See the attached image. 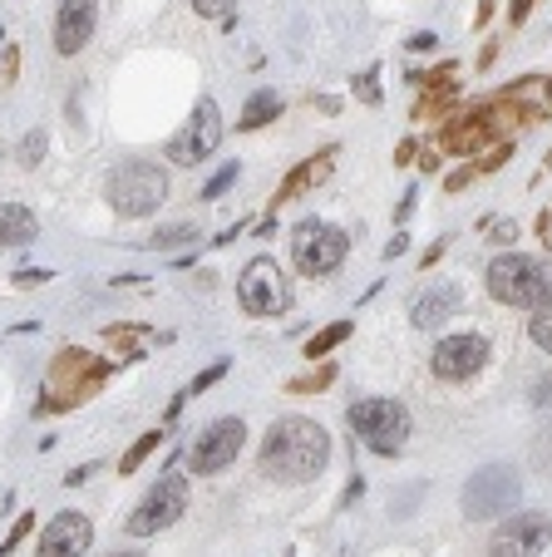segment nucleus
Wrapping results in <instances>:
<instances>
[{"label": "nucleus", "instance_id": "dca6fc26", "mask_svg": "<svg viewBox=\"0 0 552 557\" xmlns=\"http://www.w3.org/2000/svg\"><path fill=\"white\" fill-rule=\"evenodd\" d=\"M40 237V218L25 202H0V247H30Z\"/></svg>", "mask_w": 552, "mask_h": 557}, {"label": "nucleus", "instance_id": "20e7f679", "mask_svg": "<svg viewBox=\"0 0 552 557\" xmlns=\"http://www.w3.org/2000/svg\"><path fill=\"white\" fill-rule=\"evenodd\" d=\"M345 424L355 430V440H360L365 449H376V454H400L409 440V410L400 400H380V395L355 400L351 410H345Z\"/></svg>", "mask_w": 552, "mask_h": 557}, {"label": "nucleus", "instance_id": "6ab92c4d", "mask_svg": "<svg viewBox=\"0 0 552 557\" xmlns=\"http://www.w3.org/2000/svg\"><path fill=\"white\" fill-rule=\"evenodd\" d=\"M193 237H198V227H188V222H177V227H163V232H158V237H154L148 247H154V252H177V247H188Z\"/></svg>", "mask_w": 552, "mask_h": 557}, {"label": "nucleus", "instance_id": "9b49d317", "mask_svg": "<svg viewBox=\"0 0 552 557\" xmlns=\"http://www.w3.org/2000/svg\"><path fill=\"white\" fill-rule=\"evenodd\" d=\"M429 366H434V375L449 380V385L474 380L483 366H489V341L483 336H444L434 346V356H429Z\"/></svg>", "mask_w": 552, "mask_h": 557}, {"label": "nucleus", "instance_id": "4be33fe9", "mask_svg": "<svg viewBox=\"0 0 552 557\" xmlns=\"http://www.w3.org/2000/svg\"><path fill=\"white\" fill-rule=\"evenodd\" d=\"M193 11H198V15H208V21L232 25V15H237V0H193Z\"/></svg>", "mask_w": 552, "mask_h": 557}, {"label": "nucleus", "instance_id": "f257e3e1", "mask_svg": "<svg viewBox=\"0 0 552 557\" xmlns=\"http://www.w3.org/2000/svg\"><path fill=\"white\" fill-rule=\"evenodd\" d=\"M331 463V434L306 414H286L271 420L267 440H261V473L271 484H311Z\"/></svg>", "mask_w": 552, "mask_h": 557}, {"label": "nucleus", "instance_id": "b1692460", "mask_svg": "<svg viewBox=\"0 0 552 557\" xmlns=\"http://www.w3.org/2000/svg\"><path fill=\"white\" fill-rule=\"evenodd\" d=\"M232 183H237V163H228V169H222L218 178H212L208 188H203V198H208V202H212V198H222V193H228Z\"/></svg>", "mask_w": 552, "mask_h": 557}, {"label": "nucleus", "instance_id": "bb28decb", "mask_svg": "<svg viewBox=\"0 0 552 557\" xmlns=\"http://www.w3.org/2000/svg\"><path fill=\"white\" fill-rule=\"evenodd\" d=\"M25 533H30V518H21V523H15V533H11V537H5V543H0V553H11V547H15V543H21V537H25Z\"/></svg>", "mask_w": 552, "mask_h": 557}, {"label": "nucleus", "instance_id": "a211bd4d", "mask_svg": "<svg viewBox=\"0 0 552 557\" xmlns=\"http://www.w3.org/2000/svg\"><path fill=\"white\" fill-rule=\"evenodd\" d=\"M528 336H532V346L548 350V356H552V296H548V301L532 306V315H528Z\"/></svg>", "mask_w": 552, "mask_h": 557}, {"label": "nucleus", "instance_id": "2eb2a0df", "mask_svg": "<svg viewBox=\"0 0 552 557\" xmlns=\"http://www.w3.org/2000/svg\"><path fill=\"white\" fill-rule=\"evenodd\" d=\"M458 306H464V292H458L454 282H434L409 301V315H415L419 331H434V326H444V321H454Z\"/></svg>", "mask_w": 552, "mask_h": 557}, {"label": "nucleus", "instance_id": "a878e982", "mask_svg": "<svg viewBox=\"0 0 552 557\" xmlns=\"http://www.w3.org/2000/svg\"><path fill=\"white\" fill-rule=\"evenodd\" d=\"M222 375H228V366H212L208 375H198V380H193V389H188V395H198V389H208L212 380H222Z\"/></svg>", "mask_w": 552, "mask_h": 557}, {"label": "nucleus", "instance_id": "c85d7f7f", "mask_svg": "<svg viewBox=\"0 0 552 557\" xmlns=\"http://www.w3.org/2000/svg\"><path fill=\"white\" fill-rule=\"evenodd\" d=\"M40 282H50V272H21V286H40Z\"/></svg>", "mask_w": 552, "mask_h": 557}, {"label": "nucleus", "instance_id": "9d476101", "mask_svg": "<svg viewBox=\"0 0 552 557\" xmlns=\"http://www.w3.org/2000/svg\"><path fill=\"white\" fill-rule=\"evenodd\" d=\"M513 504H518V473L503 463H489L464 484V513L469 518H499Z\"/></svg>", "mask_w": 552, "mask_h": 557}, {"label": "nucleus", "instance_id": "f03ea898", "mask_svg": "<svg viewBox=\"0 0 552 557\" xmlns=\"http://www.w3.org/2000/svg\"><path fill=\"white\" fill-rule=\"evenodd\" d=\"M489 296L503 306H523L532 311L538 301L552 296V267L528 252H503L489 262Z\"/></svg>", "mask_w": 552, "mask_h": 557}, {"label": "nucleus", "instance_id": "aec40b11", "mask_svg": "<svg viewBox=\"0 0 552 557\" xmlns=\"http://www.w3.org/2000/svg\"><path fill=\"white\" fill-rule=\"evenodd\" d=\"M351 331H355L351 321H335V326H326L321 336H311V346H306V356L316 360V356H326V350H335V346H341L345 336H351Z\"/></svg>", "mask_w": 552, "mask_h": 557}, {"label": "nucleus", "instance_id": "423d86ee", "mask_svg": "<svg viewBox=\"0 0 552 557\" xmlns=\"http://www.w3.org/2000/svg\"><path fill=\"white\" fill-rule=\"evenodd\" d=\"M183 513H188V473L168 469L163 479L138 498V508L128 513L124 528H128V537H154V533H163V528H173Z\"/></svg>", "mask_w": 552, "mask_h": 557}, {"label": "nucleus", "instance_id": "f8f14e48", "mask_svg": "<svg viewBox=\"0 0 552 557\" xmlns=\"http://www.w3.org/2000/svg\"><path fill=\"white\" fill-rule=\"evenodd\" d=\"M95 25H99V0H60V11H54V50L79 54L95 40Z\"/></svg>", "mask_w": 552, "mask_h": 557}, {"label": "nucleus", "instance_id": "5701e85b", "mask_svg": "<svg viewBox=\"0 0 552 557\" xmlns=\"http://www.w3.org/2000/svg\"><path fill=\"white\" fill-rule=\"evenodd\" d=\"M40 153H45V134L35 128V134H25V144H21V163H25V169H35V163H40Z\"/></svg>", "mask_w": 552, "mask_h": 557}, {"label": "nucleus", "instance_id": "0eeeda50", "mask_svg": "<svg viewBox=\"0 0 552 557\" xmlns=\"http://www.w3.org/2000/svg\"><path fill=\"white\" fill-rule=\"evenodd\" d=\"M218 144H222V109H218L212 95H203L198 109H193V119L168 138V163L193 169V163H203V158L218 153Z\"/></svg>", "mask_w": 552, "mask_h": 557}, {"label": "nucleus", "instance_id": "c756f323", "mask_svg": "<svg viewBox=\"0 0 552 557\" xmlns=\"http://www.w3.org/2000/svg\"><path fill=\"white\" fill-rule=\"evenodd\" d=\"M548 99H552V89H548Z\"/></svg>", "mask_w": 552, "mask_h": 557}, {"label": "nucleus", "instance_id": "1a4fd4ad", "mask_svg": "<svg viewBox=\"0 0 552 557\" xmlns=\"http://www.w3.org/2000/svg\"><path fill=\"white\" fill-rule=\"evenodd\" d=\"M242 444H247V424L242 420H212L208 430L198 434V440L188 444V469L193 473H218V469H228V463H237V454H242Z\"/></svg>", "mask_w": 552, "mask_h": 557}, {"label": "nucleus", "instance_id": "ddd939ff", "mask_svg": "<svg viewBox=\"0 0 552 557\" xmlns=\"http://www.w3.org/2000/svg\"><path fill=\"white\" fill-rule=\"evenodd\" d=\"M552 543V518L548 513H513L503 528H493L489 547L493 553H542Z\"/></svg>", "mask_w": 552, "mask_h": 557}, {"label": "nucleus", "instance_id": "393cba45", "mask_svg": "<svg viewBox=\"0 0 552 557\" xmlns=\"http://www.w3.org/2000/svg\"><path fill=\"white\" fill-rule=\"evenodd\" d=\"M360 99H365V104H380V89H376V70H370V74H360Z\"/></svg>", "mask_w": 552, "mask_h": 557}, {"label": "nucleus", "instance_id": "6e6552de", "mask_svg": "<svg viewBox=\"0 0 552 557\" xmlns=\"http://www.w3.org/2000/svg\"><path fill=\"white\" fill-rule=\"evenodd\" d=\"M345 252H351V237H345L341 227H331V222L306 218L302 227L292 232V257L306 276H331L335 267L345 262Z\"/></svg>", "mask_w": 552, "mask_h": 557}, {"label": "nucleus", "instance_id": "39448f33", "mask_svg": "<svg viewBox=\"0 0 552 557\" xmlns=\"http://www.w3.org/2000/svg\"><path fill=\"white\" fill-rule=\"evenodd\" d=\"M237 301L247 315H286L292 311V276L282 267L271 262V257H252L237 276Z\"/></svg>", "mask_w": 552, "mask_h": 557}, {"label": "nucleus", "instance_id": "412c9836", "mask_svg": "<svg viewBox=\"0 0 552 557\" xmlns=\"http://www.w3.org/2000/svg\"><path fill=\"white\" fill-rule=\"evenodd\" d=\"M158 444H163V430L144 434V440H138V444H134V449H128V454H124V463H119V469H124V473H134V469H138V463H144V459H148V454H154V449H158Z\"/></svg>", "mask_w": 552, "mask_h": 557}, {"label": "nucleus", "instance_id": "7ed1b4c3", "mask_svg": "<svg viewBox=\"0 0 552 557\" xmlns=\"http://www.w3.org/2000/svg\"><path fill=\"white\" fill-rule=\"evenodd\" d=\"M105 193L119 218H148V212H158L168 198V173L158 169V163H148V158H134V163L109 173Z\"/></svg>", "mask_w": 552, "mask_h": 557}, {"label": "nucleus", "instance_id": "4468645a", "mask_svg": "<svg viewBox=\"0 0 552 557\" xmlns=\"http://www.w3.org/2000/svg\"><path fill=\"white\" fill-rule=\"evenodd\" d=\"M89 543H95V523L84 513H54L50 523L40 528V553L45 557H70V553H89Z\"/></svg>", "mask_w": 552, "mask_h": 557}, {"label": "nucleus", "instance_id": "cd10ccee", "mask_svg": "<svg viewBox=\"0 0 552 557\" xmlns=\"http://www.w3.org/2000/svg\"><path fill=\"white\" fill-rule=\"evenodd\" d=\"M434 45H439V35L419 30V35H415V40H409V50H434Z\"/></svg>", "mask_w": 552, "mask_h": 557}, {"label": "nucleus", "instance_id": "f3484780", "mask_svg": "<svg viewBox=\"0 0 552 557\" xmlns=\"http://www.w3.org/2000/svg\"><path fill=\"white\" fill-rule=\"evenodd\" d=\"M277 114H282V95H277V89H257V95L247 99V109H242V128H261Z\"/></svg>", "mask_w": 552, "mask_h": 557}]
</instances>
